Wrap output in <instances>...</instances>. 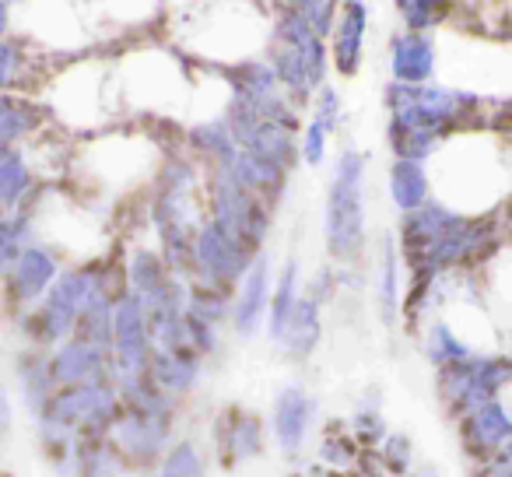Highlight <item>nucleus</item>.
Returning <instances> with one entry per match:
<instances>
[{
    "mask_svg": "<svg viewBox=\"0 0 512 477\" xmlns=\"http://www.w3.org/2000/svg\"><path fill=\"white\" fill-rule=\"evenodd\" d=\"M432 183L446 207L456 211H484L502 197L505 186V162L498 155L495 141L477 134L474 127L467 134H456L435 151Z\"/></svg>",
    "mask_w": 512,
    "mask_h": 477,
    "instance_id": "nucleus-1",
    "label": "nucleus"
},
{
    "mask_svg": "<svg viewBox=\"0 0 512 477\" xmlns=\"http://www.w3.org/2000/svg\"><path fill=\"white\" fill-rule=\"evenodd\" d=\"M85 169L92 179H99L102 186H127L137 183L144 176V169L158 162V148L141 134H106L99 141H92L85 151Z\"/></svg>",
    "mask_w": 512,
    "mask_h": 477,
    "instance_id": "nucleus-2",
    "label": "nucleus"
},
{
    "mask_svg": "<svg viewBox=\"0 0 512 477\" xmlns=\"http://www.w3.org/2000/svg\"><path fill=\"white\" fill-rule=\"evenodd\" d=\"M390 74L393 81L425 85L439 74V39L432 32L400 29L390 36Z\"/></svg>",
    "mask_w": 512,
    "mask_h": 477,
    "instance_id": "nucleus-3",
    "label": "nucleus"
},
{
    "mask_svg": "<svg viewBox=\"0 0 512 477\" xmlns=\"http://www.w3.org/2000/svg\"><path fill=\"white\" fill-rule=\"evenodd\" d=\"M365 36H369V4L365 0H344L337 22L330 29V60L341 78L358 74L365 57Z\"/></svg>",
    "mask_w": 512,
    "mask_h": 477,
    "instance_id": "nucleus-4",
    "label": "nucleus"
},
{
    "mask_svg": "<svg viewBox=\"0 0 512 477\" xmlns=\"http://www.w3.org/2000/svg\"><path fill=\"white\" fill-rule=\"evenodd\" d=\"M456 0H397V15L404 29L435 32L453 18Z\"/></svg>",
    "mask_w": 512,
    "mask_h": 477,
    "instance_id": "nucleus-5",
    "label": "nucleus"
},
{
    "mask_svg": "<svg viewBox=\"0 0 512 477\" xmlns=\"http://www.w3.org/2000/svg\"><path fill=\"white\" fill-rule=\"evenodd\" d=\"M327 137H330L327 123L316 120V116H309V123H306V144H302V151H306V158L313 165L320 162L323 151H327Z\"/></svg>",
    "mask_w": 512,
    "mask_h": 477,
    "instance_id": "nucleus-6",
    "label": "nucleus"
},
{
    "mask_svg": "<svg viewBox=\"0 0 512 477\" xmlns=\"http://www.w3.org/2000/svg\"><path fill=\"white\" fill-rule=\"evenodd\" d=\"M393 295H397V260L393 253L386 250V260H383V306H386V316L393 309Z\"/></svg>",
    "mask_w": 512,
    "mask_h": 477,
    "instance_id": "nucleus-7",
    "label": "nucleus"
},
{
    "mask_svg": "<svg viewBox=\"0 0 512 477\" xmlns=\"http://www.w3.org/2000/svg\"><path fill=\"white\" fill-rule=\"evenodd\" d=\"M509 295H512V288H509Z\"/></svg>",
    "mask_w": 512,
    "mask_h": 477,
    "instance_id": "nucleus-8",
    "label": "nucleus"
}]
</instances>
